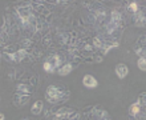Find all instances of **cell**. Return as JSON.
Segmentation results:
<instances>
[{"mask_svg": "<svg viewBox=\"0 0 146 120\" xmlns=\"http://www.w3.org/2000/svg\"><path fill=\"white\" fill-rule=\"evenodd\" d=\"M17 91L19 92H25L27 95H29V93L32 92V88L29 87V85H25V84H20L19 87H17Z\"/></svg>", "mask_w": 146, "mask_h": 120, "instance_id": "8", "label": "cell"}, {"mask_svg": "<svg viewBox=\"0 0 146 120\" xmlns=\"http://www.w3.org/2000/svg\"><path fill=\"white\" fill-rule=\"evenodd\" d=\"M138 67L141 71H146V59L145 58H139L138 59Z\"/></svg>", "mask_w": 146, "mask_h": 120, "instance_id": "12", "label": "cell"}, {"mask_svg": "<svg viewBox=\"0 0 146 120\" xmlns=\"http://www.w3.org/2000/svg\"><path fill=\"white\" fill-rule=\"evenodd\" d=\"M41 108H42V101L41 100L36 101L35 104H33V107H32V113L33 115H38V113L41 112Z\"/></svg>", "mask_w": 146, "mask_h": 120, "instance_id": "7", "label": "cell"}, {"mask_svg": "<svg viewBox=\"0 0 146 120\" xmlns=\"http://www.w3.org/2000/svg\"><path fill=\"white\" fill-rule=\"evenodd\" d=\"M135 19L138 20L139 25H143V24H146V12H143V13H138Z\"/></svg>", "mask_w": 146, "mask_h": 120, "instance_id": "11", "label": "cell"}, {"mask_svg": "<svg viewBox=\"0 0 146 120\" xmlns=\"http://www.w3.org/2000/svg\"><path fill=\"white\" fill-rule=\"evenodd\" d=\"M115 74H117V76L119 79H123L129 74V70H127V67L125 64H118V66L115 67Z\"/></svg>", "mask_w": 146, "mask_h": 120, "instance_id": "3", "label": "cell"}, {"mask_svg": "<svg viewBox=\"0 0 146 120\" xmlns=\"http://www.w3.org/2000/svg\"><path fill=\"white\" fill-rule=\"evenodd\" d=\"M68 95L69 93L66 92V91L61 89L60 87H56V85H50L46 89V99H48L49 103H53V104L61 100H65L64 97H68Z\"/></svg>", "mask_w": 146, "mask_h": 120, "instance_id": "1", "label": "cell"}, {"mask_svg": "<svg viewBox=\"0 0 146 120\" xmlns=\"http://www.w3.org/2000/svg\"><path fill=\"white\" fill-rule=\"evenodd\" d=\"M27 55V52H25V50H21V51H17L16 54L13 55H9V59H12V60H16V62H19V60H21V59H24V56Z\"/></svg>", "mask_w": 146, "mask_h": 120, "instance_id": "5", "label": "cell"}, {"mask_svg": "<svg viewBox=\"0 0 146 120\" xmlns=\"http://www.w3.org/2000/svg\"><path fill=\"white\" fill-rule=\"evenodd\" d=\"M130 115H133V116H137V115H139L141 113V103H135V104H133L130 107Z\"/></svg>", "mask_w": 146, "mask_h": 120, "instance_id": "6", "label": "cell"}, {"mask_svg": "<svg viewBox=\"0 0 146 120\" xmlns=\"http://www.w3.org/2000/svg\"><path fill=\"white\" fill-rule=\"evenodd\" d=\"M17 99H19V96H16ZM28 95H24V96H20V100H15V104L16 105H23V104H25L28 101Z\"/></svg>", "mask_w": 146, "mask_h": 120, "instance_id": "10", "label": "cell"}, {"mask_svg": "<svg viewBox=\"0 0 146 120\" xmlns=\"http://www.w3.org/2000/svg\"><path fill=\"white\" fill-rule=\"evenodd\" d=\"M46 63H48V64L52 67V70L54 71V67H58V66H60V58L54 55V56H52V58L48 59V60H46Z\"/></svg>", "mask_w": 146, "mask_h": 120, "instance_id": "4", "label": "cell"}, {"mask_svg": "<svg viewBox=\"0 0 146 120\" xmlns=\"http://www.w3.org/2000/svg\"><path fill=\"white\" fill-rule=\"evenodd\" d=\"M44 70L46 71V72H53V70H52V67L49 66V64H48V63H44Z\"/></svg>", "mask_w": 146, "mask_h": 120, "instance_id": "13", "label": "cell"}, {"mask_svg": "<svg viewBox=\"0 0 146 120\" xmlns=\"http://www.w3.org/2000/svg\"><path fill=\"white\" fill-rule=\"evenodd\" d=\"M129 7H130V9L135 11V13H137V9H138V7H137V4H135V3H131L130 5H129Z\"/></svg>", "mask_w": 146, "mask_h": 120, "instance_id": "14", "label": "cell"}, {"mask_svg": "<svg viewBox=\"0 0 146 120\" xmlns=\"http://www.w3.org/2000/svg\"><path fill=\"white\" fill-rule=\"evenodd\" d=\"M1 120H4V115H1Z\"/></svg>", "mask_w": 146, "mask_h": 120, "instance_id": "15", "label": "cell"}, {"mask_svg": "<svg viewBox=\"0 0 146 120\" xmlns=\"http://www.w3.org/2000/svg\"><path fill=\"white\" fill-rule=\"evenodd\" d=\"M82 83H84L85 87H88V88H94V87H97V80L93 76H90V75H86V76H84V80H82Z\"/></svg>", "mask_w": 146, "mask_h": 120, "instance_id": "2", "label": "cell"}, {"mask_svg": "<svg viewBox=\"0 0 146 120\" xmlns=\"http://www.w3.org/2000/svg\"><path fill=\"white\" fill-rule=\"evenodd\" d=\"M72 71V66L70 64H65L64 67H61L60 70H58V74L60 75H68Z\"/></svg>", "mask_w": 146, "mask_h": 120, "instance_id": "9", "label": "cell"}]
</instances>
